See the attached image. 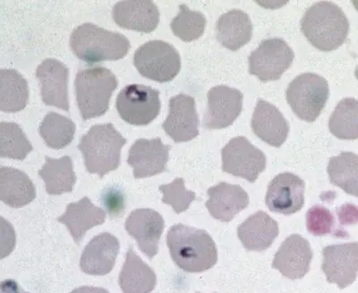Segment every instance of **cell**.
I'll return each mask as SVG.
<instances>
[{
    "mask_svg": "<svg viewBox=\"0 0 358 293\" xmlns=\"http://www.w3.org/2000/svg\"><path fill=\"white\" fill-rule=\"evenodd\" d=\"M167 244L171 259L187 273H201L216 265L218 250L213 238L204 230L183 224L172 226Z\"/></svg>",
    "mask_w": 358,
    "mask_h": 293,
    "instance_id": "6da1fadb",
    "label": "cell"
},
{
    "mask_svg": "<svg viewBox=\"0 0 358 293\" xmlns=\"http://www.w3.org/2000/svg\"><path fill=\"white\" fill-rule=\"evenodd\" d=\"M301 31L316 49L331 51L346 41L350 23L340 6L334 2L315 3L301 20Z\"/></svg>",
    "mask_w": 358,
    "mask_h": 293,
    "instance_id": "7a4b0ae2",
    "label": "cell"
},
{
    "mask_svg": "<svg viewBox=\"0 0 358 293\" xmlns=\"http://www.w3.org/2000/svg\"><path fill=\"white\" fill-rule=\"evenodd\" d=\"M70 46L79 59L92 65L123 59L129 53L130 43L123 34L87 23L75 29Z\"/></svg>",
    "mask_w": 358,
    "mask_h": 293,
    "instance_id": "3957f363",
    "label": "cell"
},
{
    "mask_svg": "<svg viewBox=\"0 0 358 293\" xmlns=\"http://www.w3.org/2000/svg\"><path fill=\"white\" fill-rule=\"evenodd\" d=\"M127 143L113 124H97L82 137L78 149L90 174L103 177L120 165L121 149Z\"/></svg>",
    "mask_w": 358,
    "mask_h": 293,
    "instance_id": "277c9868",
    "label": "cell"
},
{
    "mask_svg": "<svg viewBox=\"0 0 358 293\" xmlns=\"http://www.w3.org/2000/svg\"><path fill=\"white\" fill-rule=\"evenodd\" d=\"M117 84L116 76L107 68L80 70L76 75L75 86L82 119H95L106 113L110 98Z\"/></svg>",
    "mask_w": 358,
    "mask_h": 293,
    "instance_id": "5b68a950",
    "label": "cell"
},
{
    "mask_svg": "<svg viewBox=\"0 0 358 293\" xmlns=\"http://www.w3.org/2000/svg\"><path fill=\"white\" fill-rule=\"evenodd\" d=\"M330 95L327 81L313 73H302L290 82L286 98L294 113L306 122H315Z\"/></svg>",
    "mask_w": 358,
    "mask_h": 293,
    "instance_id": "8992f818",
    "label": "cell"
},
{
    "mask_svg": "<svg viewBox=\"0 0 358 293\" xmlns=\"http://www.w3.org/2000/svg\"><path fill=\"white\" fill-rule=\"evenodd\" d=\"M134 63L141 75L159 82L172 81L181 68L178 50L162 40L148 41L139 47Z\"/></svg>",
    "mask_w": 358,
    "mask_h": 293,
    "instance_id": "52a82bcc",
    "label": "cell"
},
{
    "mask_svg": "<svg viewBox=\"0 0 358 293\" xmlns=\"http://www.w3.org/2000/svg\"><path fill=\"white\" fill-rule=\"evenodd\" d=\"M294 57L285 40L280 38L264 40L248 57L249 73L263 82L276 81L290 68Z\"/></svg>",
    "mask_w": 358,
    "mask_h": 293,
    "instance_id": "ba28073f",
    "label": "cell"
},
{
    "mask_svg": "<svg viewBox=\"0 0 358 293\" xmlns=\"http://www.w3.org/2000/svg\"><path fill=\"white\" fill-rule=\"evenodd\" d=\"M116 107L121 119L134 126H146L161 111L159 92L145 85L127 86L118 94Z\"/></svg>",
    "mask_w": 358,
    "mask_h": 293,
    "instance_id": "9c48e42d",
    "label": "cell"
},
{
    "mask_svg": "<svg viewBox=\"0 0 358 293\" xmlns=\"http://www.w3.org/2000/svg\"><path fill=\"white\" fill-rule=\"evenodd\" d=\"M222 170L234 176L255 183L266 168L264 153L252 144L245 137L230 140L222 151Z\"/></svg>",
    "mask_w": 358,
    "mask_h": 293,
    "instance_id": "30bf717a",
    "label": "cell"
},
{
    "mask_svg": "<svg viewBox=\"0 0 358 293\" xmlns=\"http://www.w3.org/2000/svg\"><path fill=\"white\" fill-rule=\"evenodd\" d=\"M242 108L241 91L228 86H216L208 92V107L203 126L209 130L227 128L238 119Z\"/></svg>",
    "mask_w": 358,
    "mask_h": 293,
    "instance_id": "8fae6325",
    "label": "cell"
},
{
    "mask_svg": "<svg viewBox=\"0 0 358 293\" xmlns=\"http://www.w3.org/2000/svg\"><path fill=\"white\" fill-rule=\"evenodd\" d=\"M305 181L296 174H278L268 184L265 202L271 211L295 214L305 204Z\"/></svg>",
    "mask_w": 358,
    "mask_h": 293,
    "instance_id": "7c38bea8",
    "label": "cell"
},
{
    "mask_svg": "<svg viewBox=\"0 0 358 293\" xmlns=\"http://www.w3.org/2000/svg\"><path fill=\"white\" fill-rule=\"evenodd\" d=\"M199 119L196 100L189 95L179 94L169 100V112L162 124L165 133L175 142H187L199 135Z\"/></svg>",
    "mask_w": 358,
    "mask_h": 293,
    "instance_id": "4fadbf2b",
    "label": "cell"
},
{
    "mask_svg": "<svg viewBox=\"0 0 358 293\" xmlns=\"http://www.w3.org/2000/svg\"><path fill=\"white\" fill-rule=\"evenodd\" d=\"M324 263L322 269L327 281L341 289L356 281L358 264L357 243L331 245L322 250Z\"/></svg>",
    "mask_w": 358,
    "mask_h": 293,
    "instance_id": "5bb4252c",
    "label": "cell"
},
{
    "mask_svg": "<svg viewBox=\"0 0 358 293\" xmlns=\"http://www.w3.org/2000/svg\"><path fill=\"white\" fill-rule=\"evenodd\" d=\"M171 146L159 138L139 139L129 149V164L136 179L155 176L167 170Z\"/></svg>",
    "mask_w": 358,
    "mask_h": 293,
    "instance_id": "9a60e30c",
    "label": "cell"
},
{
    "mask_svg": "<svg viewBox=\"0 0 358 293\" xmlns=\"http://www.w3.org/2000/svg\"><path fill=\"white\" fill-rule=\"evenodd\" d=\"M164 227L162 216L150 209L134 210L126 221L127 232L136 241L142 253L151 260L158 253Z\"/></svg>",
    "mask_w": 358,
    "mask_h": 293,
    "instance_id": "2e32d148",
    "label": "cell"
},
{
    "mask_svg": "<svg viewBox=\"0 0 358 293\" xmlns=\"http://www.w3.org/2000/svg\"><path fill=\"white\" fill-rule=\"evenodd\" d=\"M312 260L313 250L308 241L301 235L292 234L275 254L273 267L287 278L299 280L309 272Z\"/></svg>",
    "mask_w": 358,
    "mask_h": 293,
    "instance_id": "e0dca14e",
    "label": "cell"
},
{
    "mask_svg": "<svg viewBox=\"0 0 358 293\" xmlns=\"http://www.w3.org/2000/svg\"><path fill=\"white\" fill-rule=\"evenodd\" d=\"M41 86V98L48 106L69 110V68L57 59H45L36 70Z\"/></svg>",
    "mask_w": 358,
    "mask_h": 293,
    "instance_id": "ac0fdd59",
    "label": "cell"
},
{
    "mask_svg": "<svg viewBox=\"0 0 358 293\" xmlns=\"http://www.w3.org/2000/svg\"><path fill=\"white\" fill-rule=\"evenodd\" d=\"M120 250L117 237L110 232H102L85 247L80 260V267L87 275H108L114 269Z\"/></svg>",
    "mask_w": 358,
    "mask_h": 293,
    "instance_id": "d6986e66",
    "label": "cell"
},
{
    "mask_svg": "<svg viewBox=\"0 0 358 293\" xmlns=\"http://www.w3.org/2000/svg\"><path fill=\"white\" fill-rule=\"evenodd\" d=\"M113 19L120 27L152 33L159 23V11L151 0H126L117 3Z\"/></svg>",
    "mask_w": 358,
    "mask_h": 293,
    "instance_id": "ffe728a7",
    "label": "cell"
},
{
    "mask_svg": "<svg viewBox=\"0 0 358 293\" xmlns=\"http://www.w3.org/2000/svg\"><path fill=\"white\" fill-rule=\"evenodd\" d=\"M251 126L255 135L276 148H280L289 136V124L285 117L274 105L264 100L257 101Z\"/></svg>",
    "mask_w": 358,
    "mask_h": 293,
    "instance_id": "44dd1931",
    "label": "cell"
},
{
    "mask_svg": "<svg viewBox=\"0 0 358 293\" xmlns=\"http://www.w3.org/2000/svg\"><path fill=\"white\" fill-rule=\"evenodd\" d=\"M209 200L206 204L210 216L224 223L231 221L249 205V196L239 186L220 183L207 192Z\"/></svg>",
    "mask_w": 358,
    "mask_h": 293,
    "instance_id": "7402d4cb",
    "label": "cell"
},
{
    "mask_svg": "<svg viewBox=\"0 0 358 293\" xmlns=\"http://www.w3.org/2000/svg\"><path fill=\"white\" fill-rule=\"evenodd\" d=\"M106 213L98 208L87 197H83L78 202L70 203L66 212L57 218L69 229L76 244L81 243L86 232L94 226L103 224Z\"/></svg>",
    "mask_w": 358,
    "mask_h": 293,
    "instance_id": "603a6c76",
    "label": "cell"
},
{
    "mask_svg": "<svg viewBox=\"0 0 358 293\" xmlns=\"http://www.w3.org/2000/svg\"><path fill=\"white\" fill-rule=\"evenodd\" d=\"M279 225L264 211L249 216L239 225L238 235L243 246L249 251L266 250L279 235Z\"/></svg>",
    "mask_w": 358,
    "mask_h": 293,
    "instance_id": "cb8c5ba5",
    "label": "cell"
},
{
    "mask_svg": "<svg viewBox=\"0 0 358 293\" xmlns=\"http://www.w3.org/2000/svg\"><path fill=\"white\" fill-rule=\"evenodd\" d=\"M35 197L36 190L27 174L13 167H0V202L19 209L34 202Z\"/></svg>",
    "mask_w": 358,
    "mask_h": 293,
    "instance_id": "d4e9b609",
    "label": "cell"
},
{
    "mask_svg": "<svg viewBox=\"0 0 358 293\" xmlns=\"http://www.w3.org/2000/svg\"><path fill=\"white\" fill-rule=\"evenodd\" d=\"M252 23L244 11L233 9L225 13L217 23V38L229 50L241 49L251 40Z\"/></svg>",
    "mask_w": 358,
    "mask_h": 293,
    "instance_id": "484cf974",
    "label": "cell"
},
{
    "mask_svg": "<svg viewBox=\"0 0 358 293\" xmlns=\"http://www.w3.org/2000/svg\"><path fill=\"white\" fill-rule=\"evenodd\" d=\"M156 283L155 271L130 247L120 276L121 290L124 293H151Z\"/></svg>",
    "mask_w": 358,
    "mask_h": 293,
    "instance_id": "4316f807",
    "label": "cell"
},
{
    "mask_svg": "<svg viewBox=\"0 0 358 293\" xmlns=\"http://www.w3.org/2000/svg\"><path fill=\"white\" fill-rule=\"evenodd\" d=\"M39 175L50 195L71 193L76 183L72 158L69 156L57 159L46 157Z\"/></svg>",
    "mask_w": 358,
    "mask_h": 293,
    "instance_id": "83f0119b",
    "label": "cell"
},
{
    "mask_svg": "<svg viewBox=\"0 0 358 293\" xmlns=\"http://www.w3.org/2000/svg\"><path fill=\"white\" fill-rule=\"evenodd\" d=\"M28 100V84L24 76L15 70H0V110L18 112L27 107Z\"/></svg>",
    "mask_w": 358,
    "mask_h": 293,
    "instance_id": "f1b7e54d",
    "label": "cell"
},
{
    "mask_svg": "<svg viewBox=\"0 0 358 293\" xmlns=\"http://www.w3.org/2000/svg\"><path fill=\"white\" fill-rule=\"evenodd\" d=\"M327 172L331 183L348 194L358 196V157L352 152H342L330 159Z\"/></svg>",
    "mask_w": 358,
    "mask_h": 293,
    "instance_id": "f546056e",
    "label": "cell"
},
{
    "mask_svg": "<svg viewBox=\"0 0 358 293\" xmlns=\"http://www.w3.org/2000/svg\"><path fill=\"white\" fill-rule=\"evenodd\" d=\"M75 133L73 121L55 112L48 113L40 126L41 138L51 149L66 148L73 142Z\"/></svg>",
    "mask_w": 358,
    "mask_h": 293,
    "instance_id": "4dcf8cb0",
    "label": "cell"
},
{
    "mask_svg": "<svg viewBox=\"0 0 358 293\" xmlns=\"http://www.w3.org/2000/svg\"><path fill=\"white\" fill-rule=\"evenodd\" d=\"M329 129L341 140H356L358 137V102L346 98L336 107L329 121Z\"/></svg>",
    "mask_w": 358,
    "mask_h": 293,
    "instance_id": "1f68e13d",
    "label": "cell"
},
{
    "mask_svg": "<svg viewBox=\"0 0 358 293\" xmlns=\"http://www.w3.org/2000/svg\"><path fill=\"white\" fill-rule=\"evenodd\" d=\"M33 151L24 130L15 123H0V158L24 160Z\"/></svg>",
    "mask_w": 358,
    "mask_h": 293,
    "instance_id": "d6a6232c",
    "label": "cell"
},
{
    "mask_svg": "<svg viewBox=\"0 0 358 293\" xmlns=\"http://www.w3.org/2000/svg\"><path fill=\"white\" fill-rule=\"evenodd\" d=\"M180 12L172 20L171 28L179 39L190 43L199 39L206 27V17L203 13L192 11L185 5H181Z\"/></svg>",
    "mask_w": 358,
    "mask_h": 293,
    "instance_id": "836d02e7",
    "label": "cell"
},
{
    "mask_svg": "<svg viewBox=\"0 0 358 293\" xmlns=\"http://www.w3.org/2000/svg\"><path fill=\"white\" fill-rule=\"evenodd\" d=\"M163 194L162 202L171 206L177 214L187 211L196 200V193L187 190L183 178H176L172 183L159 186Z\"/></svg>",
    "mask_w": 358,
    "mask_h": 293,
    "instance_id": "e575fe53",
    "label": "cell"
},
{
    "mask_svg": "<svg viewBox=\"0 0 358 293\" xmlns=\"http://www.w3.org/2000/svg\"><path fill=\"white\" fill-rule=\"evenodd\" d=\"M335 219L330 210L316 205L306 213V227L315 236H324L334 230Z\"/></svg>",
    "mask_w": 358,
    "mask_h": 293,
    "instance_id": "d590c367",
    "label": "cell"
},
{
    "mask_svg": "<svg viewBox=\"0 0 358 293\" xmlns=\"http://www.w3.org/2000/svg\"><path fill=\"white\" fill-rule=\"evenodd\" d=\"M17 235L14 226L8 220L0 216V260L8 257L15 250Z\"/></svg>",
    "mask_w": 358,
    "mask_h": 293,
    "instance_id": "8d00e7d4",
    "label": "cell"
},
{
    "mask_svg": "<svg viewBox=\"0 0 358 293\" xmlns=\"http://www.w3.org/2000/svg\"><path fill=\"white\" fill-rule=\"evenodd\" d=\"M338 219L341 225H355L357 222V208L351 204H346V205L341 206L338 209Z\"/></svg>",
    "mask_w": 358,
    "mask_h": 293,
    "instance_id": "74e56055",
    "label": "cell"
},
{
    "mask_svg": "<svg viewBox=\"0 0 358 293\" xmlns=\"http://www.w3.org/2000/svg\"><path fill=\"white\" fill-rule=\"evenodd\" d=\"M0 293H30L25 292L15 280H5L0 283Z\"/></svg>",
    "mask_w": 358,
    "mask_h": 293,
    "instance_id": "f35d334b",
    "label": "cell"
},
{
    "mask_svg": "<svg viewBox=\"0 0 358 293\" xmlns=\"http://www.w3.org/2000/svg\"><path fill=\"white\" fill-rule=\"evenodd\" d=\"M71 293H110L103 288L92 287V286H83L78 289L73 290Z\"/></svg>",
    "mask_w": 358,
    "mask_h": 293,
    "instance_id": "ab89813d",
    "label": "cell"
},
{
    "mask_svg": "<svg viewBox=\"0 0 358 293\" xmlns=\"http://www.w3.org/2000/svg\"><path fill=\"white\" fill-rule=\"evenodd\" d=\"M196 293H201V292H197ZM214 293H217V292H214Z\"/></svg>",
    "mask_w": 358,
    "mask_h": 293,
    "instance_id": "60d3db41",
    "label": "cell"
}]
</instances>
